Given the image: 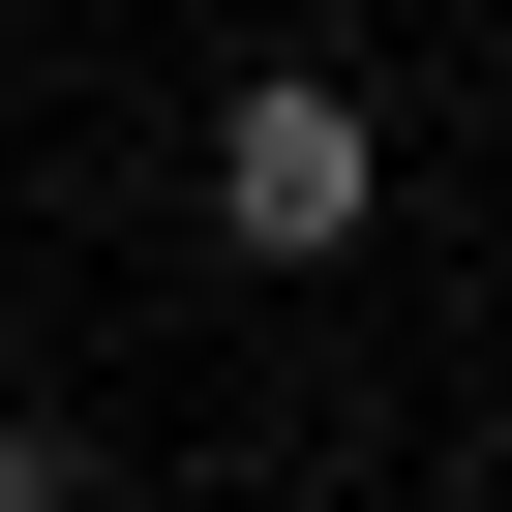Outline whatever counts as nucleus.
Returning <instances> with one entry per match:
<instances>
[{
    "instance_id": "f257e3e1",
    "label": "nucleus",
    "mask_w": 512,
    "mask_h": 512,
    "mask_svg": "<svg viewBox=\"0 0 512 512\" xmlns=\"http://www.w3.org/2000/svg\"><path fill=\"white\" fill-rule=\"evenodd\" d=\"M362 211H392V151H362V91H332V61H272V91L211 121V241H241V272H332Z\"/></svg>"
},
{
    "instance_id": "f03ea898",
    "label": "nucleus",
    "mask_w": 512,
    "mask_h": 512,
    "mask_svg": "<svg viewBox=\"0 0 512 512\" xmlns=\"http://www.w3.org/2000/svg\"><path fill=\"white\" fill-rule=\"evenodd\" d=\"M0 512H91V452H61V422H0Z\"/></svg>"
}]
</instances>
